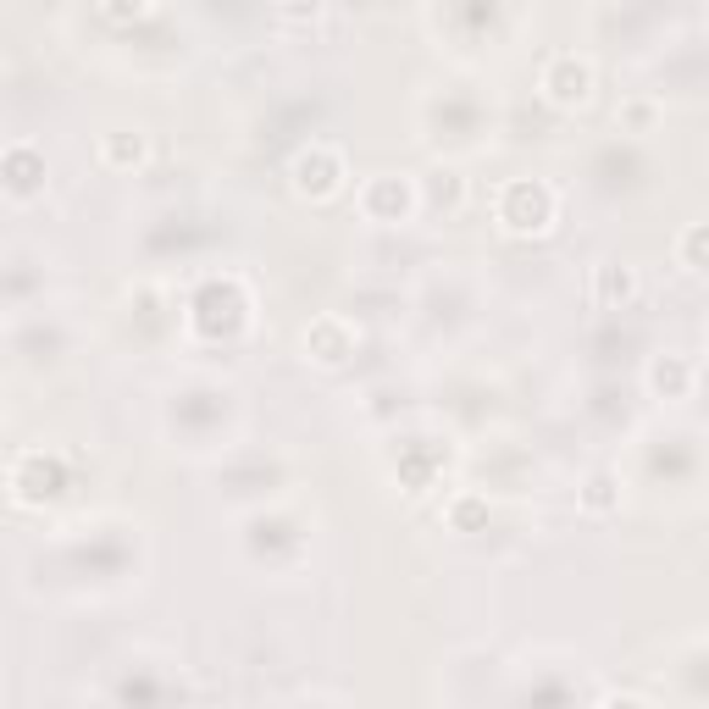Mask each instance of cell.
<instances>
[{
    "label": "cell",
    "instance_id": "1",
    "mask_svg": "<svg viewBox=\"0 0 709 709\" xmlns=\"http://www.w3.org/2000/svg\"><path fill=\"white\" fill-rule=\"evenodd\" d=\"M588 84H593V73H588V61H577V56H554L549 78H543V89H549L554 100H582Z\"/></svg>",
    "mask_w": 709,
    "mask_h": 709
}]
</instances>
